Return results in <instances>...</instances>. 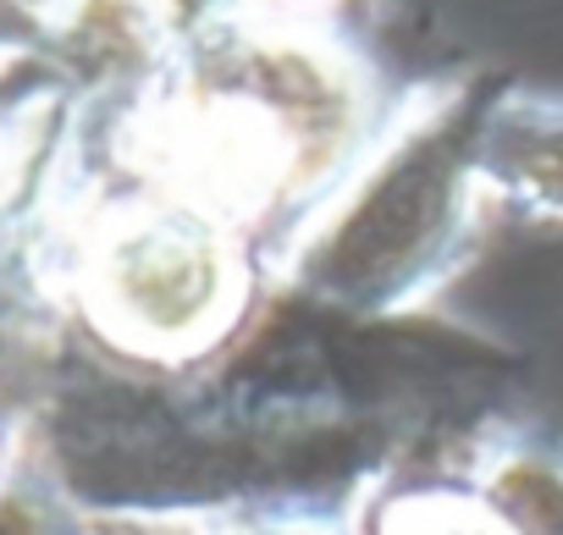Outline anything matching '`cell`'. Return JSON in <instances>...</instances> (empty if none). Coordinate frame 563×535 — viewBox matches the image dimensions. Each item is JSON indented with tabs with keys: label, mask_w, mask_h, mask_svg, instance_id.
Returning <instances> with one entry per match:
<instances>
[{
	"label": "cell",
	"mask_w": 563,
	"mask_h": 535,
	"mask_svg": "<svg viewBox=\"0 0 563 535\" xmlns=\"http://www.w3.org/2000/svg\"><path fill=\"white\" fill-rule=\"evenodd\" d=\"M45 133H51V100L45 94L0 111V210L29 188L40 149H45Z\"/></svg>",
	"instance_id": "obj_5"
},
{
	"label": "cell",
	"mask_w": 563,
	"mask_h": 535,
	"mask_svg": "<svg viewBox=\"0 0 563 535\" xmlns=\"http://www.w3.org/2000/svg\"><path fill=\"white\" fill-rule=\"evenodd\" d=\"M155 62H172L238 23L254 18H288V12H321L332 0H128Z\"/></svg>",
	"instance_id": "obj_4"
},
{
	"label": "cell",
	"mask_w": 563,
	"mask_h": 535,
	"mask_svg": "<svg viewBox=\"0 0 563 535\" xmlns=\"http://www.w3.org/2000/svg\"><path fill=\"white\" fill-rule=\"evenodd\" d=\"M260 535H327V530H316V524H276V530H260Z\"/></svg>",
	"instance_id": "obj_7"
},
{
	"label": "cell",
	"mask_w": 563,
	"mask_h": 535,
	"mask_svg": "<svg viewBox=\"0 0 563 535\" xmlns=\"http://www.w3.org/2000/svg\"><path fill=\"white\" fill-rule=\"evenodd\" d=\"M0 469H7V442H0Z\"/></svg>",
	"instance_id": "obj_9"
},
{
	"label": "cell",
	"mask_w": 563,
	"mask_h": 535,
	"mask_svg": "<svg viewBox=\"0 0 563 535\" xmlns=\"http://www.w3.org/2000/svg\"><path fill=\"white\" fill-rule=\"evenodd\" d=\"M415 100H398L332 7L254 18L161 62L122 116V160L133 182L227 215L260 259L299 254Z\"/></svg>",
	"instance_id": "obj_1"
},
{
	"label": "cell",
	"mask_w": 563,
	"mask_h": 535,
	"mask_svg": "<svg viewBox=\"0 0 563 535\" xmlns=\"http://www.w3.org/2000/svg\"><path fill=\"white\" fill-rule=\"evenodd\" d=\"M18 7H29L34 18H51L56 7H67V0H18Z\"/></svg>",
	"instance_id": "obj_8"
},
{
	"label": "cell",
	"mask_w": 563,
	"mask_h": 535,
	"mask_svg": "<svg viewBox=\"0 0 563 535\" xmlns=\"http://www.w3.org/2000/svg\"><path fill=\"white\" fill-rule=\"evenodd\" d=\"M260 248L188 193L133 182L84 210L73 288L89 321L139 354H188L221 337L260 271Z\"/></svg>",
	"instance_id": "obj_2"
},
{
	"label": "cell",
	"mask_w": 563,
	"mask_h": 535,
	"mask_svg": "<svg viewBox=\"0 0 563 535\" xmlns=\"http://www.w3.org/2000/svg\"><path fill=\"white\" fill-rule=\"evenodd\" d=\"M470 177L481 199L563 221V94L497 100L470 138Z\"/></svg>",
	"instance_id": "obj_3"
},
{
	"label": "cell",
	"mask_w": 563,
	"mask_h": 535,
	"mask_svg": "<svg viewBox=\"0 0 563 535\" xmlns=\"http://www.w3.org/2000/svg\"><path fill=\"white\" fill-rule=\"evenodd\" d=\"M387 535H503V524L464 497H420L404 502L387 524Z\"/></svg>",
	"instance_id": "obj_6"
}]
</instances>
